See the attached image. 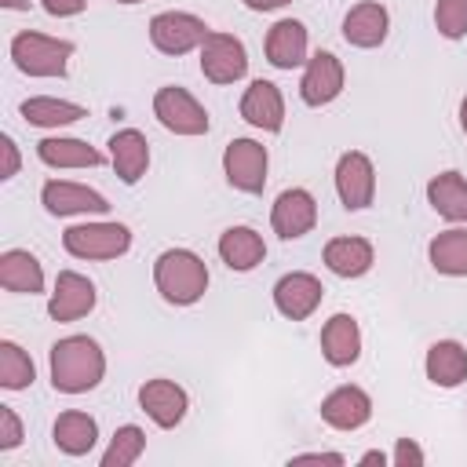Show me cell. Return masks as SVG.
<instances>
[{"mask_svg": "<svg viewBox=\"0 0 467 467\" xmlns=\"http://www.w3.org/2000/svg\"><path fill=\"white\" fill-rule=\"evenodd\" d=\"M106 376V354L91 336H66L51 347V387L58 394L95 390Z\"/></svg>", "mask_w": 467, "mask_h": 467, "instance_id": "6da1fadb", "label": "cell"}, {"mask_svg": "<svg viewBox=\"0 0 467 467\" xmlns=\"http://www.w3.org/2000/svg\"><path fill=\"white\" fill-rule=\"evenodd\" d=\"M153 285L171 306H193L208 292V266L190 248H168L153 259Z\"/></svg>", "mask_w": 467, "mask_h": 467, "instance_id": "7a4b0ae2", "label": "cell"}, {"mask_svg": "<svg viewBox=\"0 0 467 467\" xmlns=\"http://www.w3.org/2000/svg\"><path fill=\"white\" fill-rule=\"evenodd\" d=\"M73 55V40H58L36 29H22L11 36V58L26 77H66Z\"/></svg>", "mask_w": 467, "mask_h": 467, "instance_id": "3957f363", "label": "cell"}, {"mask_svg": "<svg viewBox=\"0 0 467 467\" xmlns=\"http://www.w3.org/2000/svg\"><path fill=\"white\" fill-rule=\"evenodd\" d=\"M62 248L73 259H117L131 248V230L124 223H80L62 234Z\"/></svg>", "mask_w": 467, "mask_h": 467, "instance_id": "277c9868", "label": "cell"}, {"mask_svg": "<svg viewBox=\"0 0 467 467\" xmlns=\"http://www.w3.org/2000/svg\"><path fill=\"white\" fill-rule=\"evenodd\" d=\"M212 29L204 26V18L190 15V11H161L150 18V44L164 55H186L193 47L204 44Z\"/></svg>", "mask_w": 467, "mask_h": 467, "instance_id": "5b68a950", "label": "cell"}, {"mask_svg": "<svg viewBox=\"0 0 467 467\" xmlns=\"http://www.w3.org/2000/svg\"><path fill=\"white\" fill-rule=\"evenodd\" d=\"M266 146L255 142V139H234L226 142L223 150V171H226V182L241 193H263L266 186Z\"/></svg>", "mask_w": 467, "mask_h": 467, "instance_id": "8992f818", "label": "cell"}, {"mask_svg": "<svg viewBox=\"0 0 467 467\" xmlns=\"http://www.w3.org/2000/svg\"><path fill=\"white\" fill-rule=\"evenodd\" d=\"M153 117L175 135H204L208 131V109L179 84H168L153 95Z\"/></svg>", "mask_w": 467, "mask_h": 467, "instance_id": "52a82bcc", "label": "cell"}, {"mask_svg": "<svg viewBox=\"0 0 467 467\" xmlns=\"http://www.w3.org/2000/svg\"><path fill=\"white\" fill-rule=\"evenodd\" d=\"M201 73L212 84H234L248 73V51L234 33H208L201 44Z\"/></svg>", "mask_w": 467, "mask_h": 467, "instance_id": "ba28073f", "label": "cell"}, {"mask_svg": "<svg viewBox=\"0 0 467 467\" xmlns=\"http://www.w3.org/2000/svg\"><path fill=\"white\" fill-rule=\"evenodd\" d=\"M336 193L347 212H361L376 197V168L361 150H347L336 161Z\"/></svg>", "mask_w": 467, "mask_h": 467, "instance_id": "9c48e42d", "label": "cell"}, {"mask_svg": "<svg viewBox=\"0 0 467 467\" xmlns=\"http://www.w3.org/2000/svg\"><path fill=\"white\" fill-rule=\"evenodd\" d=\"M317 223V201L310 197V190L303 186H292V190H281L274 208H270V226L281 241H296L303 234H310Z\"/></svg>", "mask_w": 467, "mask_h": 467, "instance_id": "30bf717a", "label": "cell"}, {"mask_svg": "<svg viewBox=\"0 0 467 467\" xmlns=\"http://www.w3.org/2000/svg\"><path fill=\"white\" fill-rule=\"evenodd\" d=\"M343 62L332 55V51H317L314 58H306V69H303V80H299V99L306 106H328L339 99L343 91Z\"/></svg>", "mask_w": 467, "mask_h": 467, "instance_id": "8fae6325", "label": "cell"}, {"mask_svg": "<svg viewBox=\"0 0 467 467\" xmlns=\"http://www.w3.org/2000/svg\"><path fill=\"white\" fill-rule=\"evenodd\" d=\"M139 405H142V412H146L157 427L171 431V427L182 423V416H186V409H190V398H186V390H182L175 379L157 376V379H146V383L139 387Z\"/></svg>", "mask_w": 467, "mask_h": 467, "instance_id": "7c38bea8", "label": "cell"}, {"mask_svg": "<svg viewBox=\"0 0 467 467\" xmlns=\"http://www.w3.org/2000/svg\"><path fill=\"white\" fill-rule=\"evenodd\" d=\"M40 204L51 212V215H106L109 212V201L91 190V186H80V182H66V179H51L44 182L40 190Z\"/></svg>", "mask_w": 467, "mask_h": 467, "instance_id": "4fadbf2b", "label": "cell"}, {"mask_svg": "<svg viewBox=\"0 0 467 467\" xmlns=\"http://www.w3.org/2000/svg\"><path fill=\"white\" fill-rule=\"evenodd\" d=\"M95 285L84 277V274H77V270H62L58 277H55V292H51V299H47V314L55 317V321H80L84 314H91L95 310Z\"/></svg>", "mask_w": 467, "mask_h": 467, "instance_id": "5bb4252c", "label": "cell"}, {"mask_svg": "<svg viewBox=\"0 0 467 467\" xmlns=\"http://www.w3.org/2000/svg\"><path fill=\"white\" fill-rule=\"evenodd\" d=\"M321 296H325L321 281H317L314 274H303V270H292V274H285V277L274 285V306H277L288 321L310 317V314L321 306Z\"/></svg>", "mask_w": 467, "mask_h": 467, "instance_id": "9a60e30c", "label": "cell"}, {"mask_svg": "<svg viewBox=\"0 0 467 467\" xmlns=\"http://www.w3.org/2000/svg\"><path fill=\"white\" fill-rule=\"evenodd\" d=\"M372 416V398L361 390V387H336L332 394H325L321 401V420L336 431H358L365 427Z\"/></svg>", "mask_w": 467, "mask_h": 467, "instance_id": "2e32d148", "label": "cell"}, {"mask_svg": "<svg viewBox=\"0 0 467 467\" xmlns=\"http://www.w3.org/2000/svg\"><path fill=\"white\" fill-rule=\"evenodd\" d=\"M241 117L259 131H281L285 128V99H281L277 84L252 80L248 91L241 95Z\"/></svg>", "mask_w": 467, "mask_h": 467, "instance_id": "e0dca14e", "label": "cell"}, {"mask_svg": "<svg viewBox=\"0 0 467 467\" xmlns=\"http://www.w3.org/2000/svg\"><path fill=\"white\" fill-rule=\"evenodd\" d=\"M109 161L117 168V179L124 186H135L150 168V142L139 128H120L109 139Z\"/></svg>", "mask_w": 467, "mask_h": 467, "instance_id": "ac0fdd59", "label": "cell"}, {"mask_svg": "<svg viewBox=\"0 0 467 467\" xmlns=\"http://www.w3.org/2000/svg\"><path fill=\"white\" fill-rule=\"evenodd\" d=\"M266 62L277 69H296L306 62V26L296 18H281L266 29Z\"/></svg>", "mask_w": 467, "mask_h": 467, "instance_id": "d6986e66", "label": "cell"}, {"mask_svg": "<svg viewBox=\"0 0 467 467\" xmlns=\"http://www.w3.org/2000/svg\"><path fill=\"white\" fill-rule=\"evenodd\" d=\"M387 29H390V15L383 4L376 0H365V4H354L343 18V36L347 44L354 47H379L387 40Z\"/></svg>", "mask_w": 467, "mask_h": 467, "instance_id": "ffe728a7", "label": "cell"}, {"mask_svg": "<svg viewBox=\"0 0 467 467\" xmlns=\"http://www.w3.org/2000/svg\"><path fill=\"white\" fill-rule=\"evenodd\" d=\"M321 354L328 365L343 368V365H354L358 354H361V328L350 314H332L321 328Z\"/></svg>", "mask_w": 467, "mask_h": 467, "instance_id": "44dd1931", "label": "cell"}, {"mask_svg": "<svg viewBox=\"0 0 467 467\" xmlns=\"http://www.w3.org/2000/svg\"><path fill=\"white\" fill-rule=\"evenodd\" d=\"M376 263V248L365 237H332L325 244V266L336 277H361Z\"/></svg>", "mask_w": 467, "mask_h": 467, "instance_id": "7402d4cb", "label": "cell"}, {"mask_svg": "<svg viewBox=\"0 0 467 467\" xmlns=\"http://www.w3.org/2000/svg\"><path fill=\"white\" fill-rule=\"evenodd\" d=\"M219 259L230 270H237V274L255 270L266 259L263 234H255L252 226H230V230H223V237H219Z\"/></svg>", "mask_w": 467, "mask_h": 467, "instance_id": "603a6c76", "label": "cell"}, {"mask_svg": "<svg viewBox=\"0 0 467 467\" xmlns=\"http://www.w3.org/2000/svg\"><path fill=\"white\" fill-rule=\"evenodd\" d=\"M0 285L7 292H18V296H36L44 292V266L33 252L26 248H7L0 255Z\"/></svg>", "mask_w": 467, "mask_h": 467, "instance_id": "cb8c5ba5", "label": "cell"}, {"mask_svg": "<svg viewBox=\"0 0 467 467\" xmlns=\"http://www.w3.org/2000/svg\"><path fill=\"white\" fill-rule=\"evenodd\" d=\"M427 379L434 387H460L467 379V347L456 343V339H438L431 350H427Z\"/></svg>", "mask_w": 467, "mask_h": 467, "instance_id": "d4e9b609", "label": "cell"}, {"mask_svg": "<svg viewBox=\"0 0 467 467\" xmlns=\"http://www.w3.org/2000/svg\"><path fill=\"white\" fill-rule=\"evenodd\" d=\"M36 157L47 164V168H99L106 157L88 146L84 139H62V135H51V139H40L36 142Z\"/></svg>", "mask_w": 467, "mask_h": 467, "instance_id": "484cf974", "label": "cell"}, {"mask_svg": "<svg viewBox=\"0 0 467 467\" xmlns=\"http://www.w3.org/2000/svg\"><path fill=\"white\" fill-rule=\"evenodd\" d=\"M51 438H55V449H62L66 456H88L99 441V423L88 416V412H62L51 427Z\"/></svg>", "mask_w": 467, "mask_h": 467, "instance_id": "4316f807", "label": "cell"}, {"mask_svg": "<svg viewBox=\"0 0 467 467\" xmlns=\"http://www.w3.org/2000/svg\"><path fill=\"white\" fill-rule=\"evenodd\" d=\"M431 208L449 223H467V179L460 171H441L427 182Z\"/></svg>", "mask_w": 467, "mask_h": 467, "instance_id": "83f0119b", "label": "cell"}, {"mask_svg": "<svg viewBox=\"0 0 467 467\" xmlns=\"http://www.w3.org/2000/svg\"><path fill=\"white\" fill-rule=\"evenodd\" d=\"M427 259L445 277H467V226L463 230H441L431 241Z\"/></svg>", "mask_w": 467, "mask_h": 467, "instance_id": "f1b7e54d", "label": "cell"}, {"mask_svg": "<svg viewBox=\"0 0 467 467\" xmlns=\"http://www.w3.org/2000/svg\"><path fill=\"white\" fill-rule=\"evenodd\" d=\"M22 117L36 128H62V124H77L88 117L84 106L77 102H66V99H51V95H36V99H26L22 102Z\"/></svg>", "mask_w": 467, "mask_h": 467, "instance_id": "f546056e", "label": "cell"}, {"mask_svg": "<svg viewBox=\"0 0 467 467\" xmlns=\"http://www.w3.org/2000/svg\"><path fill=\"white\" fill-rule=\"evenodd\" d=\"M36 368H33V358L11 343V339H0V387L4 390H26L33 383Z\"/></svg>", "mask_w": 467, "mask_h": 467, "instance_id": "4dcf8cb0", "label": "cell"}, {"mask_svg": "<svg viewBox=\"0 0 467 467\" xmlns=\"http://www.w3.org/2000/svg\"><path fill=\"white\" fill-rule=\"evenodd\" d=\"M142 449H146V434H142V427L124 423V427L113 431L109 449L102 452V467H131V463L142 456Z\"/></svg>", "mask_w": 467, "mask_h": 467, "instance_id": "1f68e13d", "label": "cell"}, {"mask_svg": "<svg viewBox=\"0 0 467 467\" xmlns=\"http://www.w3.org/2000/svg\"><path fill=\"white\" fill-rule=\"evenodd\" d=\"M434 26L445 40L467 36V0H438L434 4Z\"/></svg>", "mask_w": 467, "mask_h": 467, "instance_id": "d6a6232c", "label": "cell"}, {"mask_svg": "<svg viewBox=\"0 0 467 467\" xmlns=\"http://www.w3.org/2000/svg\"><path fill=\"white\" fill-rule=\"evenodd\" d=\"M22 445V420L11 405H0V452H11Z\"/></svg>", "mask_w": 467, "mask_h": 467, "instance_id": "836d02e7", "label": "cell"}, {"mask_svg": "<svg viewBox=\"0 0 467 467\" xmlns=\"http://www.w3.org/2000/svg\"><path fill=\"white\" fill-rule=\"evenodd\" d=\"M423 449L412 441V438H398V445H394V452H390V463L394 467H423Z\"/></svg>", "mask_w": 467, "mask_h": 467, "instance_id": "e575fe53", "label": "cell"}, {"mask_svg": "<svg viewBox=\"0 0 467 467\" xmlns=\"http://www.w3.org/2000/svg\"><path fill=\"white\" fill-rule=\"evenodd\" d=\"M0 153H4V168H0V179H15L18 175V146L11 135H0Z\"/></svg>", "mask_w": 467, "mask_h": 467, "instance_id": "d590c367", "label": "cell"}, {"mask_svg": "<svg viewBox=\"0 0 467 467\" xmlns=\"http://www.w3.org/2000/svg\"><path fill=\"white\" fill-rule=\"evenodd\" d=\"M40 4H44V11L51 18H73V15H80L88 7V0H40Z\"/></svg>", "mask_w": 467, "mask_h": 467, "instance_id": "8d00e7d4", "label": "cell"}, {"mask_svg": "<svg viewBox=\"0 0 467 467\" xmlns=\"http://www.w3.org/2000/svg\"><path fill=\"white\" fill-rule=\"evenodd\" d=\"M288 463H332V467H339V463H347L339 452H299V456H292Z\"/></svg>", "mask_w": 467, "mask_h": 467, "instance_id": "74e56055", "label": "cell"}, {"mask_svg": "<svg viewBox=\"0 0 467 467\" xmlns=\"http://www.w3.org/2000/svg\"><path fill=\"white\" fill-rule=\"evenodd\" d=\"M248 11H277V7H285L288 0H241Z\"/></svg>", "mask_w": 467, "mask_h": 467, "instance_id": "f35d334b", "label": "cell"}, {"mask_svg": "<svg viewBox=\"0 0 467 467\" xmlns=\"http://www.w3.org/2000/svg\"><path fill=\"white\" fill-rule=\"evenodd\" d=\"M361 463H387V456H383L379 449H368V452L361 456Z\"/></svg>", "mask_w": 467, "mask_h": 467, "instance_id": "ab89813d", "label": "cell"}, {"mask_svg": "<svg viewBox=\"0 0 467 467\" xmlns=\"http://www.w3.org/2000/svg\"><path fill=\"white\" fill-rule=\"evenodd\" d=\"M4 7H11V11H26L29 0H4Z\"/></svg>", "mask_w": 467, "mask_h": 467, "instance_id": "60d3db41", "label": "cell"}, {"mask_svg": "<svg viewBox=\"0 0 467 467\" xmlns=\"http://www.w3.org/2000/svg\"><path fill=\"white\" fill-rule=\"evenodd\" d=\"M460 124H463V131H467V95H463V102H460Z\"/></svg>", "mask_w": 467, "mask_h": 467, "instance_id": "b9f144b4", "label": "cell"}, {"mask_svg": "<svg viewBox=\"0 0 467 467\" xmlns=\"http://www.w3.org/2000/svg\"><path fill=\"white\" fill-rule=\"evenodd\" d=\"M117 4H142V0H117Z\"/></svg>", "mask_w": 467, "mask_h": 467, "instance_id": "7bdbcfd3", "label": "cell"}]
</instances>
